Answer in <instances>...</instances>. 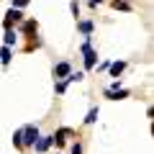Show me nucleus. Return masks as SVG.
Here are the masks:
<instances>
[{"instance_id": "nucleus-14", "label": "nucleus", "mask_w": 154, "mask_h": 154, "mask_svg": "<svg viewBox=\"0 0 154 154\" xmlns=\"http://www.w3.org/2000/svg\"><path fill=\"white\" fill-rule=\"evenodd\" d=\"M98 3H100V0H90V5H98Z\"/></svg>"}, {"instance_id": "nucleus-5", "label": "nucleus", "mask_w": 154, "mask_h": 154, "mask_svg": "<svg viewBox=\"0 0 154 154\" xmlns=\"http://www.w3.org/2000/svg\"><path fill=\"white\" fill-rule=\"evenodd\" d=\"M67 75H69V64H67V62H59V64L54 67V77L62 80V77H67Z\"/></svg>"}, {"instance_id": "nucleus-8", "label": "nucleus", "mask_w": 154, "mask_h": 154, "mask_svg": "<svg viewBox=\"0 0 154 154\" xmlns=\"http://www.w3.org/2000/svg\"><path fill=\"white\" fill-rule=\"evenodd\" d=\"M0 62H3V64H8V62H11V49H8V46H3V49H0Z\"/></svg>"}, {"instance_id": "nucleus-12", "label": "nucleus", "mask_w": 154, "mask_h": 154, "mask_svg": "<svg viewBox=\"0 0 154 154\" xmlns=\"http://www.w3.org/2000/svg\"><path fill=\"white\" fill-rule=\"evenodd\" d=\"M113 5H116V8H118V11H128V5H126V3H121V0H116Z\"/></svg>"}, {"instance_id": "nucleus-4", "label": "nucleus", "mask_w": 154, "mask_h": 154, "mask_svg": "<svg viewBox=\"0 0 154 154\" xmlns=\"http://www.w3.org/2000/svg\"><path fill=\"white\" fill-rule=\"evenodd\" d=\"M13 21H21V11H16V8H11V11L5 13V28H11Z\"/></svg>"}, {"instance_id": "nucleus-13", "label": "nucleus", "mask_w": 154, "mask_h": 154, "mask_svg": "<svg viewBox=\"0 0 154 154\" xmlns=\"http://www.w3.org/2000/svg\"><path fill=\"white\" fill-rule=\"evenodd\" d=\"M72 154H82V146L80 144H72Z\"/></svg>"}, {"instance_id": "nucleus-3", "label": "nucleus", "mask_w": 154, "mask_h": 154, "mask_svg": "<svg viewBox=\"0 0 154 154\" xmlns=\"http://www.w3.org/2000/svg\"><path fill=\"white\" fill-rule=\"evenodd\" d=\"M51 144H54V141H51V136H38V139H36V144H33V149L41 154V152H46Z\"/></svg>"}, {"instance_id": "nucleus-11", "label": "nucleus", "mask_w": 154, "mask_h": 154, "mask_svg": "<svg viewBox=\"0 0 154 154\" xmlns=\"http://www.w3.org/2000/svg\"><path fill=\"white\" fill-rule=\"evenodd\" d=\"M28 3H31V0H13V8H16V11H21V8H26Z\"/></svg>"}, {"instance_id": "nucleus-6", "label": "nucleus", "mask_w": 154, "mask_h": 154, "mask_svg": "<svg viewBox=\"0 0 154 154\" xmlns=\"http://www.w3.org/2000/svg\"><path fill=\"white\" fill-rule=\"evenodd\" d=\"M108 69H110V75H113V77H118L123 69H126V62H113V64H110Z\"/></svg>"}, {"instance_id": "nucleus-9", "label": "nucleus", "mask_w": 154, "mask_h": 154, "mask_svg": "<svg viewBox=\"0 0 154 154\" xmlns=\"http://www.w3.org/2000/svg\"><path fill=\"white\" fill-rule=\"evenodd\" d=\"M80 31H82L85 36H90V31H93V23H90V21H82V23H80Z\"/></svg>"}, {"instance_id": "nucleus-7", "label": "nucleus", "mask_w": 154, "mask_h": 154, "mask_svg": "<svg viewBox=\"0 0 154 154\" xmlns=\"http://www.w3.org/2000/svg\"><path fill=\"white\" fill-rule=\"evenodd\" d=\"M18 41V36H16V31L13 28H5V46H13Z\"/></svg>"}, {"instance_id": "nucleus-1", "label": "nucleus", "mask_w": 154, "mask_h": 154, "mask_svg": "<svg viewBox=\"0 0 154 154\" xmlns=\"http://www.w3.org/2000/svg\"><path fill=\"white\" fill-rule=\"evenodd\" d=\"M36 139H38V128L36 126H26L21 131V146H23V144H26V146H33Z\"/></svg>"}, {"instance_id": "nucleus-2", "label": "nucleus", "mask_w": 154, "mask_h": 154, "mask_svg": "<svg viewBox=\"0 0 154 154\" xmlns=\"http://www.w3.org/2000/svg\"><path fill=\"white\" fill-rule=\"evenodd\" d=\"M82 54H85V67H88V69H93L95 62H98V54L93 51V46H90V44H82Z\"/></svg>"}, {"instance_id": "nucleus-10", "label": "nucleus", "mask_w": 154, "mask_h": 154, "mask_svg": "<svg viewBox=\"0 0 154 154\" xmlns=\"http://www.w3.org/2000/svg\"><path fill=\"white\" fill-rule=\"evenodd\" d=\"M95 121H98V108H93L88 113V118H85V123H95Z\"/></svg>"}]
</instances>
